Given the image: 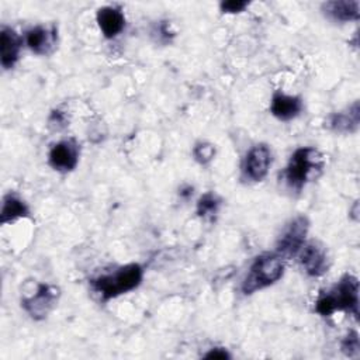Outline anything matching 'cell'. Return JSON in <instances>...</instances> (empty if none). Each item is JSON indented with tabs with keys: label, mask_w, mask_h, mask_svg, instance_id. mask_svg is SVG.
Segmentation results:
<instances>
[{
	"label": "cell",
	"mask_w": 360,
	"mask_h": 360,
	"mask_svg": "<svg viewBox=\"0 0 360 360\" xmlns=\"http://www.w3.org/2000/svg\"><path fill=\"white\" fill-rule=\"evenodd\" d=\"M315 309L322 316L335 311H347L359 315V281L352 274H345L329 291L323 292L315 302Z\"/></svg>",
	"instance_id": "6da1fadb"
},
{
	"label": "cell",
	"mask_w": 360,
	"mask_h": 360,
	"mask_svg": "<svg viewBox=\"0 0 360 360\" xmlns=\"http://www.w3.org/2000/svg\"><path fill=\"white\" fill-rule=\"evenodd\" d=\"M143 270L138 263L125 264L115 271L93 278L91 287L103 300H111L136 288L142 281Z\"/></svg>",
	"instance_id": "7a4b0ae2"
},
{
	"label": "cell",
	"mask_w": 360,
	"mask_h": 360,
	"mask_svg": "<svg viewBox=\"0 0 360 360\" xmlns=\"http://www.w3.org/2000/svg\"><path fill=\"white\" fill-rule=\"evenodd\" d=\"M323 167V158L315 148H298L290 158L284 177L290 187L302 188L311 179L316 177Z\"/></svg>",
	"instance_id": "3957f363"
},
{
	"label": "cell",
	"mask_w": 360,
	"mask_h": 360,
	"mask_svg": "<svg viewBox=\"0 0 360 360\" xmlns=\"http://www.w3.org/2000/svg\"><path fill=\"white\" fill-rule=\"evenodd\" d=\"M284 271L283 259L277 253H264L255 259L242 283V292L250 295L274 284Z\"/></svg>",
	"instance_id": "277c9868"
},
{
	"label": "cell",
	"mask_w": 360,
	"mask_h": 360,
	"mask_svg": "<svg viewBox=\"0 0 360 360\" xmlns=\"http://www.w3.org/2000/svg\"><path fill=\"white\" fill-rule=\"evenodd\" d=\"M309 229V222L307 217H295L291 219L287 226L283 229L278 240H277V255L281 259H290L297 256L300 249L305 243V238Z\"/></svg>",
	"instance_id": "5b68a950"
},
{
	"label": "cell",
	"mask_w": 360,
	"mask_h": 360,
	"mask_svg": "<svg viewBox=\"0 0 360 360\" xmlns=\"http://www.w3.org/2000/svg\"><path fill=\"white\" fill-rule=\"evenodd\" d=\"M58 295L59 290L56 287L39 284L34 295L22 300L21 305L34 319H42L52 309L55 301L58 300Z\"/></svg>",
	"instance_id": "8992f818"
},
{
	"label": "cell",
	"mask_w": 360,
	"mask_h": 360,
	"mask_svg": "<svg viewBox=\"0 0 360 360\" xmlns=\"http://www.w3.org/2000/svg\"><path fill=\"white\" fill-rule=\"evenodd\" d=\"M298 257L305 273L311 277H319L329 269L326 249L318 242L304 243L298 252Z\"/></svg>",
	"instance_id": "52a82bcc"
},
{
	"label": "cell",
	"mask_w": 360,
	"mask_h": 360,
	"mask_svg": "<svg viewBox=\"0 0 360 360\" xmlns=\"http://www.w3.org/2000/svg\"><path fill=\"white\" fill-rule=\"evenodd\" d=\"M270 163H271L270 149L263 143L255 145L246 153V158L243 162V173L249 180L260 181L266 177Z\"/></svg>",
	"instance_id": "ba28073f"
},
{
	"label": "cell",
	"mask_w": 360,
	"mask_h": 360,
	"mask_svg": "<svg viewBox=\"0 0 360 360\" xmlns=\"http://www.w3.org/2000/svg\"><path fill=\"white\" fill-rule=\"evenodd\" d=\"M79 146L72 139H65L52 146L49 150V165L59 172H70L77 166Z\"/></svg>",
	"instance_id": "9c48e42d"
},
{
	"label": "cell",
	"mask_w": 360,
	"mask_h": 360,
	"mask_svg": "<svg viewBox=\"0 0 360 360\" xmlns=\"http://www.w3.org/2000/svg\"><path fill=\"white\" fill-rule=\"evenodd\" d=\"M21 49V39L14 30L3 27L0 31V63L4 69L15 65Z\"/></svg>",
	"instance_id": "30bf717a"
},
{
	"label": "cell",
	"mask_w": 360,
	"mask_h": 360,
	"mask_svg": "<svg viewBox=\"0 0 360 360\" xmlns=\"http://www.w3.org/2000/svg\"><path fill=\"white\" fill-rule=\"evenodd\" d=\"M301 110H302V101L300 97L288 96L281 91H277L271 97L270 111L276 118L281 121H288L295 118L301 112Z\"/></svg>",
	"instance_id": "8fae6325"
},
{
	"label": "cell",
	"mask_w": 360,
	"mask_h": 360,
	"mask_svg": "<svg viewBox=\"0 0 360 360\" xmlns=\"http://www.w3.org/2000/svg\"><path fill=\"white\" fill-rule=\"evenodd\" d=\"M97 22L105 38H114L124 30L125 17L120 8L107 6L97 11Z\"/></svg>",
	"instance_id": "7c38bea8"
},
{
	"label": "cell",
	"mask_w": 360,
	"mask_h": 360,
	"mask_svg": "<svg viewBox=\"0 0 360 360\" xmlns=\"http://www.w3.org/2000/svg\"><path fill=\"white\" fill-rule=\"evenodd\" d=\"M323 13L333 21H356L360 15L359 1H328L322 6Z\"/></svg>",
	"instance_id": "4fadbf2b"
},
{
	"label": "cell",
	"mask_w": 360,
	"mask_h": 360,
	"mask_svg": "<svg viewBox=\"0 0 360 360\" xmlns=\"http://www.w3.org/2000/svg\"><path fill=\"white\" fill-rule=\"evenodd\" d=\"M56 38L55 28L48 30L45 27L37 25L27 31L25 34V42L28 48L35 53H48L49 49L53 46Z\"/></svg>",
	"instance_id": "5bb4252c"
},
{
	"label": "cell",
	"mask_w": 360,
	"mask_h": 360,
	"mask_svg": "<svg viewBox=\"0 0 360 360\" xmlns=\"http://www.w3.org/2000/svg\"><path fill=\"white\" fill-rule=\"evenodd\" d=\"M360 122V105L354 101L349 108L340 112H335L329 118V127L336 132H353L359 128Z\"/></svg>",
	"instance_id": "9a60e30c"
},
{
	"label": "cell",
	"mask_w": 360,
	"mask_h": 360,
	"mask_svg": "<svg viewBox=\"0 0 360 360\" xmlns=\"http://www.w3.org/2000/svg\"><path fill=\"white\" fill-rule=\"evenodd\" d=\"M27 215H28V207L25 205V202L21 198H18L14 194H7L3 198L1 211H0V222L1 224L13 222L17 218H22Z\"/></svg>",
	"instance_id": "2e32d148"
},
{
	"label": "cell",
	"mask_w": 360,
	"mask_h": 360,
	"mask_svg": "<svg viewBox=\"0 0 360 360\" xmlns=\"http://www.w3.org/2000/svg\"><path fill=\"white\" fill-rule=\"evenodd\" d=\"M219 198L212 193H205L197 202V214L202 218L212 217L218 212Z\"/></svg>",
	"instance_id": "e0dca14e"
},
{
	"label": "cell",
	"mask_w": 360,
	"mask_h": 360,
	"mask_svg": "<svg viewBox=\"0 0 360 360\" xmlns=\"http://www.w3.org/2000/svg\"><path fill=\"white\" fill-rule=\"evenodd\" d=\"M193 155L194 159L201 163V165H207L208 162H211L215 156V148L212 143L208 142H200L194 146L193 149Z\"/></svg>",
	"instance_id": "ac0fdd59"
},
{
	"label": "cell",
	"mask_w": 360,
	"mask_h": 360,
	"mask_svg": "<svg viewBox=\"0 0 360 360\" xmlns=\"http://www.w3.org/2000/svg\"><path fill=\"white\" fill-rule=\"evenodd\" d=\"M342 350L349 357H357L360 352L359 335L356 332H350L342 342Z\"/></svg>",
	"instance_id": "d6986e66"
},
{
	"label": "cell",
	"mask_w": 360,
	"mask_h": 360,
	"mask_svg": "<svg viewBox=\"0 0 360 360\" xmlns=\"http://www.w3.org/2000/svg\"><path fill=\"white\" fill-rule=\"evenodd\" d=\"M248 7V1L243 0H228L221 3V10L224 13H240Z\"/></svg>",
	"instance_id": "ffe728a7"
},
{
	"label": "cell",
	"mask_w": 360,
	"mask_h": 360,
	"mask_svg": "<svg viewBox=\"0 0 360 360\" xmlns=\"http://www.w3.org/2000/svg\"><path fill=\"white\" fill-rule=\"evenodd\" d=\"M204 357H205V359H221V360H222V359H229L231 356L228 354L226 350L217 347V349H211Z\"/></svg>",
	"instance_id": "44dd1931"
},
{
	"label": "cell",
	"mask_w": 360,
	"mask_h": 360,
	"mask_svg": "<svg viewBox=\"0 0 360 360\" xmlns=\"http://www.w3.org/2000/svg\"><path fill=\"white\" fill-rule=\"evenodd\" d=\"M49 122L51 124H55L56 127H63L65 125V114L59 110H55L52 114H51V118H49Z\"/></svg>",
	"instance_id": "7402d4cb"
},
{
	"label": "cell",
	"mask_w": 360,
	"mask_h": 360,
	"mask_svg": "<svg viewBox=\"0 0 360 360\" xmlns=\"http://www.w3.org/2000/svg\"><path fill=\"white\" fill-rule=\"evenodd\" d=\"M191 194H193V188H191V187L183 188V190L180 191V195H183V197H188V195H191Z\"/></svg>",
	"instance_id": "603a6c76"
}]
</instances>
